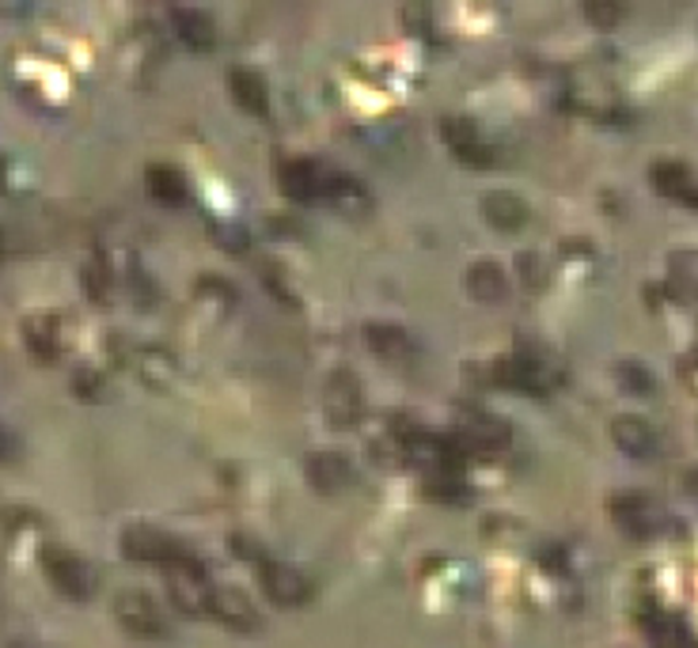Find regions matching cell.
Listing matches in <instances>:
<instances>
[{
    "label": "cell",
    "mask_w": 698,
    "mask_h": 648,
    "mask_svg": "<svg viewBox=\"0 0 698 648\" xmlns=\"http://www.w3.org/2000/svg\"><path fill=\"white\" fill-rule=\"evenodd\" d=\"M168 572V595L175 603V611H183L186 618H202V614H213V595L217 588L205 577V565L194 554L179 557V562L163 565Z\"/></svg>",
    "instance_id": "obj_1"
},
{
    "label": "cell",
    "mask_w": 698,
    "mask_h": 648,
    "mask_svg": "<svg viewBox=\"0 0 698 648\" xmlns=\"http://www.w3.org/2000/svg\"><path fill=\"white\" fill-rule=\"evenodd\" d=\"M494 380L501 383V387L508 391H520V395H550L558 383V368L547 364L543 357H536V352L520 349L513 352V357L497 360L494 364Z\"/></svg>",
    "instance_id": "obj_2"
},
{
    "label": "cell",
    "mask_w": 698,
    "mask_h": 648,
    "mask_svg": "<svg viewBox=\"0 0 698 648\" xmlns=\"http://www.w3.org/2000/svg\"><path fill=\"white\" fill-rule=\"evenodd\" d=\"M38 562H43V572L50 577V585H54L61 595H69V599H88V595L95 592L92 565H88L80 554H72V549H65V546H46Z\"/></svg>",
    "instance_id": "obj_3"
},
{
    "label": "cell",
    "mask_w": 698,
    "mask_h": 648,
    "mask_svg": "<svg viewBox=\"0 0 698 648\" xmlns=\"http://www.w3.org/2000/svg\"><path fill=\"white\" fill-rule=\"evenodd\" d=\"M114 614H118L122 629L141 637V641L168 637V618H163V611L156 606V599L149 592H122L114 599Z\"/></svg>",
    "instance_id": "obj_4"
},
{
    "label": "cell",
    "mask_w": 698,
    "mask_h": 648,
    "mask_svg": "<svg viewBox=\"0 0 698 648\" xmlns=\"http://www.w3.org/2000/svg\"><path fill=\"white\" fill-rule=\"evenodd\" d=\"M323 414L331 425L339 429H350V425L361 421L365 414V395H361V383L357 375H350L346 368H334L323 383Z\"/></svg>",
    "instance_id": "obj_5"
},
{
    "label": "cell",
    "mask_w": 698,
    "mask_h": 648,
    "mask_svg": "<svg viewBox=\"0 0 698 648\" xmlns=\"http://www.w3.org/2000/svg\"><path fill=\"white\" fill-rule=\"evenodd\" d=\"M259 569V585H262V592H266L270 603H277V606H304L311 595H316V588H311V580L304 577L300 569H293V565H285V562H259L254 565Z\"/></svg>",
    "instance_id": "obj_6"
},
{
    "label": "cell",
    "mask_w": 698,
    "mask_h": 648,
    "mask_svg": "<svg viewBox=\"0 0 698 648\" xmlns=\"http://www.w3.org/2000/svg\"><path fill=\"white\" fill-rule=\"evenodd\" d=\"M122 554L129 557V562H152V565H171L179 562V557H186L191 549H186L179 539L163 535V531L156 528H145V523H137V528H126L122 531Z\"/></svg>",
    "instance_id": "obj_7"
},
{
    "label": "cell",
    "mask_w": 698,
    "mask_h": 648,
    "mask_svg": "<svg viewBox=\"0 0 698 648\" xmlns=\"http://www.w3.org/2000/svg\"><path fill=\"white\" fill-rule=\"evenodd\" d=\"M459 451H497L508 444V425L494 414H482V409H471V414L459 417L456 437Z\"/></svg>",
    "instance_id": "obj_8"
},
{
    "label": "cell",
    "mask_w": 698,
    "mask_h": 648,
    "mask_svg": "<svg viewBox=\"0 0 698 648\" xmlns=\"http://www.w3.org/2000/svg\"><path fill=\"white\" fill-rule=\"evenodd\" d=\"M323 178H327L323 163L304 160V155L277 163V183H282V190L293 201H323Z\"/></svg>",
    "instance_id": "obj_9"
},
{
    "label": "cell",
    "mask_w": 698,
    "mask_h": 648,
    "mask_svg": "<svg viewBox=\"0 0 698 648\" xmlns=\"http://www.w3.org/2000/svg\"><path fill=\"white\" fill-rule=\"evenodd\" d=\"M440 137H445V144L459 163H467V167H494V149L482 141L479 129L467 118H445L440 121Z\"/></svg>",
    "instance_id": "obj_10"
},
{
    "label": "cell",
    "mask_w": 698,
    "mask_h": 648,
    "mask_svg": "<svg viewBox=\"0 0 698 648\" xmlns=\"http://www.w3.org/2000/svg\"><path fill=\"white\" fill-rule=\"evenodd\" d=\"M649 178H653L656 194H664L668 201L687 205V209H698V178L691 175V167H687V163L661 160V163H653Z\"/></svg>",
    "instance_id": "obj_11"
},
{
    "label": "cell",
    "mask_w": 698,
    "mask_h": 648,
    "mask_svg": "<svg viewBox=\"0 0 698 648\" xmlns=\"http://www.w3.org/2000/svg\"><path fill=\"white\" fill-rule=\"evenodd\" d=\"M304 474H308L311 489H319V494H342L353 482V466L339 451H316V455H308Z\"/></svg>",
    "instance_id": "obj_12"
},
{
    "label": "cell",
    "mask_w": 698,
    "mask_h": 648,
    "mask_svg": "<svg viewBox=\"0 0 698 648\" xmlns=\"http://www.w3.org/2000/svg\"><path fill=\"white\" fill-rule=\"evenodd\" d=\"M323 201L331 205V209H339L342 217H361V212L373 209V198H368L365 186L331 167H327V178H323Z\"/></svg>",
    "instance_id": "obj_13"
},
{
    "label": "cell",
    "mask_w": 698,
    "mask_h": 648,
    "mask_svg": "<svg viewBox=\"0 0 698 648\" xmlns=\"http://www.w3.org/2000/svg\"><path fill=\"white\" fill-rule=\"evenodd\" d=\"M611 440H615V448H619L622 455H630V459L656 455V432H653V425H649L645 417H638V414L615 417V421H611Z\"/></svg>",
    "instance_id": "obj_14"
},
{
    "label": "cell",
    "mask_w": 698,
    "mask_h": 648,
    "mask_svg": "<svg viewBox=\"0 0 698 648\" xmlns=\"http://www.w3.org/2000/svg\"><path fill=\"white\" fill-rule=\"evenodd\" d=\"M213 618H220L236 634H254L259 629V614H254L251 599L236 592V588H217V595H213Z\"/></svg>",
    "instance_id": "obj_15"
},
{
    "label": "cell",
    "mask_w": 698,
    "mask_h": 648,
    "mask_svg": "<svg viewBox=\"0 0 698 648\" xmlns=\"http://www.w3.org/2000/svg\"><path fill=\"white\" fill-rule=\"evenodd\" d=\"M482 220H487L490 228H497V232H520V228L528 224V205L505 190L487 194V198H482Z\"/></svg>",
    "instance_id": "obj_16"
},
{
    "label": "cell",
    "mask_w": 698,
    "mask_h": 648,
    "mask_svg": "<svg viewBox=\"0 0 698 648\" xmlns=\"http://www.w3.org/2000/svg\"><path fill=\"white\" fill-rule=\"evenodd\" d=\"M365 342H368V349H373L380 360H388V364H402V360L414 352V346H410V334L396 323H368Z\"/></svg>",
    "instance_id": "obj_17"
},
{
    "label": "cell",
    "mask_w": 698,
    "mask_h": 648,
    "mask_svg": "<svg viewBox=\"0 0 698 648\" xmlns=\"http://www.w3.org/2000/svg\"><path fill=\"white\" fill-rule=\"evenodd\" d=\"M228 92H232V100H236L240 111H248V114H266L270 111L266 84H262V77L254 69L236 65V69L228 72Z\"/></svg>",
    "instance_id": "obj_18"
},
{
    "label": "cell",
    "mask_w": 698,
    "mask_h": 648,
    "mask_svg": "<svg viewBox=\"0 0 698 648\" xmlns=\"http://www.w3.org/2000/svg\"><path fill=\"white\" fill-rule=\"evenodd\" d=\"M611 512H615V520H619V528L630 531V535H638V539H645V535H653V531H656V508L649 505L645 497H638V494L615 497Z\"/></svg>",
    "instance_id": "obj_19"
},
{
    "label": "cell",
    "mask_w": 698,
    "mask_h": 648,
    "mask_svg": "<svg viewBox=\"0 0 698 648\" xmlns=\"http://www.w3.org/2000/svg\"><path fill=\"white\" fill-rule=\"evenodd\" d=\"M171 23H175V35L183 38L191 50H213V46H217V27H213V20L205 12H198V8H175Z\"/></svg>",
    "instance_id": "obj_20"
},
{
    "label": "cell",
    "mask_w": 698,
    "mask_h": 648,
    "mask_svg": "<svg viewBox=\"0 0 698 648\" xmlns=\"http://www.w3.org/2000/svg\"><path fill=\"white\" fill-rule=\"evenodd\" d=\"M467 289H471V297L479 303H497V300H505V292H508V277L497 262L482 258L467 269Z\"/></svg>",
    "instance_id": "obj_21"
},
{
    "label": "cell",
    "mask_w": 698,
    "mask_h": 648,
    "mask_svg": "<svg viewBox=\"0 0 698 648\" xmlns=\"http://www.w3.org/2000/svg\"><path fill=\"white\" fill-rule=\"evenodd\" d=\"M145 190L152 194L156 201L163 205H183L186 201V178L179 167H168V163H152L145 171Z\"/></svg>",
    "instance_id": "obj_22"
},
{
    "label": "cell",
    "mask_w": 698,
    "mask_h": 648,
    "mask_svg": "<svg viewBox=\"0 0 698 648\" xmlns=\"http://www.w3.org/2000/svg\"><path fill=\"white\" fill-rule=\"evenodd\" d=\"M23 342H27V349L35 352L38 360L57 357V334H54V323L46 315H35V319L23 323Z\"/></svg>",
    "instance_id": "obj_23"
},
{
    "label": "cell",
    "mask_w": 698,
    "mask_h": 648,
    "mask_svg": "<svg viewBox=\"0 0 698 648\" xmlns=\"http://www.w3.org/2000/svg\"><path fill=\"white\" fill-rule=\"evenodd\" d=\"M672 277L684 292H695L698 297V251H684L672 258Z\"/></svg>",
    "instance_id": "obj_24"
},
{
    "label": "cell",
    "mask_w": 698,
    "mask_h": 648,
    "mask_svg": "<svg viewBox=\"0 0 698 648\" xmlns=\"http://www.w3.org/2000/svg\"><path fill=\"white\" fill-rule=\"evenodd\" d=\"M585 15L593 27H615L622 20V4L619 0H585Z\"/></svg>",
    "instance_id": "obj_25"
},
{
    "label": "cell",
    "mask_w": 698,
    "mask_h": 648,
    "mask_svg": "<svg viewBox=\"0 0 698 648\" xmlns=\"http://www.w3.org/2000/svg\"><path fill=\"white\" fill-rule=\"evenodd\" d=\"M619 383L627 391H634V395H649V391H653V375H649L638 360H622V364H619Z\"/></svg>",
    "instance_id": "obj_26"
},
{
    "label": "cell",
    "mask_w": 698,
    "mask_h": 648,
    "mask_svg": "<svg viewBox=\"0 0 698 648\" xmlns=\"http://www.w3.org/2000/svg\"><path fill=\"white\" fill-rule=\"evenodd\" d=\"M259 274H262V285H266V289L274 292L277 300H282V303H289V300H293V297H289V289H285V274H282V269L270 266V262H262Z\"/></svg>",
    "instance_id": "obj_27"
},
{
    "label": "cell",
    "mask_w": 698,
    "mask_h": 648,
    "mask_svg": "<svg viewBox=\"0 0 698 648\" xmlns=\"http://www.w3.org/2000/svg\"><path fill=\"white\" fill-rule=\"evenodd\" d=\"M228 543H232V549H236V554L243 557V562H254V565H259V562H266V549H262V546H254L248 535H232V539H228Z\"/></svg>",
    "instance_id": "obj_28"
},
{
    "label": "cell",
    "mask_w": 698,
    "mask_h": 648,
    "mask_svg": "<svg viewBox=\"0 0 698 648\" xmlns=\"http://www.w3.org/2000/svg\"><path fill=\"white\" fill-rule=\"evenodd\" d=\"M687 489H691V494L698 497V471H691V474H687Z\"/></svg>",
    "instance_id": "obj_29"
}]
</instances>
